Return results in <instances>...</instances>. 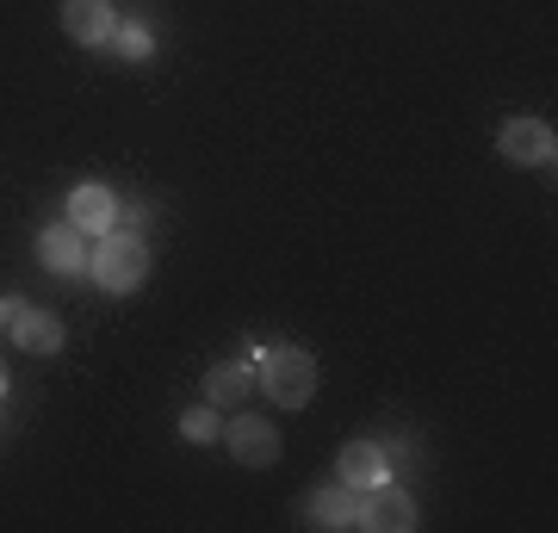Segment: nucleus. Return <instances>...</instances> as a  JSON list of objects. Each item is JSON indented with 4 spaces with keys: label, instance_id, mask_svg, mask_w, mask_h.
Here are the masks:
<instances>
[{
    "label": "nucleus",
    "instance_id": "nucleus-1",
    "mask_svg": "<svg viewBox=\"0 0 558 533\" xmlns=\"http://www.w3.org/2000/svg\"><path fill=\"white\" fill-rule=\"evenodd\" d=\"M149 267H156V249L137 237V230H106V237H94V255H87V279L100 286V292L124 298L137 292V286H149Z\"/></svg>",
    "mask_w": 558,
    "mask_h": 533
},
{
    "label": "nucleus",
    "instance_id": "nucleus-2",
    "mask_svg": "<svg viewBox=\"0 0 558 533\" xmlns=\"http://www.w3.org/2000/svg\"><path fill=\"white\" fill-rule=\"evenodd\" d=\"M317 354L311 348H292V341H279V348H260L255 360V391L274 397L279 410H304L311 397H317Z\"/></svg>",
    "mask_w": 558,
    "mask_h": 533
},
{
    "label": "nucleus",
    "instance_id": "nucleus-3",
    "mask_svg": "<svg viewBox=\"0 0 558 533\" xmlns=\"http://www.w3.org/2000/svg\"><path fill=\"white\" fill-rule=\"evenodd\" d=\"M422 514H416V496L398 490L391 477L373 484V490H354V528L360 533H410Z\"/></svg>",
    "mask_w": 558,
    "mask_h": 533
},
{
    "label": "nucleus",
    "instance_id": "nucleus-4",
    "mask_svg": "<svg viewBox=\"0 0 558 533\" xmlns=\"http://www.w3.org/2000/svg\"><path fill=\"white\" fill-rule=\"evenodd\" d=\"M223 447H230V459L236 465H248V472H267V465H279V428L267 422V415L242 410V415H223Z\"/></svg>",
    "mask_w": 558,
    "mask_h": 533
},
{
    "label": "nucleus",
    "instance_id": "nucleus-5",
    "mask_svg": "<svg viewBox=\"0 0 558 533\" xmlns=\"http://www.w3.org/2000/svg\"><path fill=\"white\" fill-rule=\"evenodd\" d=\"M497 149H502V161H515V168H553L558 131L546 119H509L497 131Z\"/></svg>",
    "mask_w": 558,
    "mask_h": 533
},
{
    "label": "nucleus",
    "instance_id": "nucleus-6",
    "mask_svg": "<svg viewBox=\"0 0 558 533\" xmlns=\"http://www.w3.org/2000/svg\"><path fill=\"white\" fill-rule=\"evenodd\" d=\"M87 255H94V237H81L69 218L50 223V230L38 237V261L50 267V274H62V279H87Z\"/></svg>",
    "mask_w": 558,
    "mask_h": 533
},
{
    "label": "nucleus",
    "instance_id": "nucleus-7",
    "mask_svg": "<svg viewBox=\"0 0 558 533\" xmlns=\"http://www.w3.org/2000/svg\"><path fill=\"white\" fill-rule=\"evenodd\" d=\"M112 25H119L112 0H62V38L81 44V50H106Z\"/></svg>",
    "mask_w": 558,
    "mask_h": 533
},
{
    "label": "nucleus",
    "instance_id": "nucleus-8",
    "mask_svg": "<svg viewBox=\"0 0 558 533\" xmlns=\"http://www.w3.org/2000/svg\"><path fill=\"white\" fill-rule=\"evenodd\" d=\"M69 223H75L81 237H106V230H119V193H112L106 180H81L75 193H69Z\"/></svg>",
    "mask_w": 558,
    "mask_h": 533
},
{
    "label": "nucleus",
    "instance_id": "nucleus-9",
    "mask_svg": "<svg viewBox=\"0 0 558 533\" xmlns=\"http://www.w3.org/2000/svg\"><path fill=\"white\" fill-rule=\"evenodd\" d=\"M336 477L348 484V490L385 484V477H391V447H379V440H348V447L336 453Z\"/></svg>",
    "mask_w": 558,
    "mask_h": 533
},
{
    "label": "nucleus",
    "instance_id": "nucleus-10",
    "mask_svg": "<svg viewBox=\"0 0 558 533\" xmlns=\"http://www.w3.org/2000/svg\"><path fill=\"white\" fill-rule=\"evenodd\" d=\"M255 391V360H218L211 373H205V403H218V410H242Z\"/></svg>",
    "mask_w": 558,
    "mask_h": 533
},
{
    "label": "nucleus",
    "instance_id": "nucleus-11",
    "mask_svg": "<svg viewBox=\"0 0 558 533\" xmlns=\"http://www.w3.org/2000/svg\"><path fill=\"white\" fill-rule=\"evenodd\" d=\"M304 521H311V528H323V533H348L354 528V490H348V484H317V490L304 496Z\"/></svg>",
    "mask_w": 558,
    "mask_h": 533
},
{
    "label": "nucleus",
    "instance_id": "nucleus-12",
    "mask_svg": "<svg viewBox=\"0 0 558 533\" xmlns=\"http://www.w3.org/2000/svg\"><path fill=\"white\" fill-rule=\"evenodd\" d=\"M7 336H13V348H25V354H57L62 348V323L50 311H38V304H20L13 323H7Z\"/></svg>",
    "mask_w": 558,
    "mask_h": 533
},
{
    "label": "nucleus",
    "instance_id": "nucleus-13",
    "mask_svg": "<svg viewBox=\"0 0 558 533\" xmlns=\"http://www.w3.org/2000/svg\"><path fill=\"white\" fill-rule=\"evenodd\" d=\"M106 50L119 62H149L156 57V32H149V20H119L112 38H106Z\"/></svg>",
    "mask_w": 558,
    "mask_h": 533
},
{
    "label": "nucleus",
    "instance_id": "nucleus-14",
    "mask_svg": "<svg viewBox=\"0 0 558 533\" xmlns=\"http://www.w3.org/2000/svg\"><path fill=\"white\" fill-rule=\"evenodd\" d=\"M218 435H223V410H218V403H193V410H180V440L211 447Z\"/></svg>",
    "mask_w": 558,
    "mask_h": 533
},
{
    "label": "nucleus",
    "instance_id": "nucleus-15",
    "mask_svg": "<svg viewBox=\"0 0 558 533\" xmlns=\"http://www.w3.org/2000/svg\"><path fill=\"white\" fill-rule=\"evenodd\" d=\"M13 311H20V298H7V292H0V329L13 323Z\"/></svg>",
    "mask_w": 558,
    "mask_h": 533
},
{
    "label": "nucleus",
    "instance_id": "nucleus-16",
    "mask_svg": "<svg viewBox=\"0 0 558 533\" xmlns=\"http://www.w3.org/2000/svg\"><path fill=\"white\" fill-rule=\"evenodd\" d=\"M7 385H13V378H7V366H0V397H7Z\"/></svg>",
    "mask_w": 558,
    "mask_h": 533
}]
</instances>
